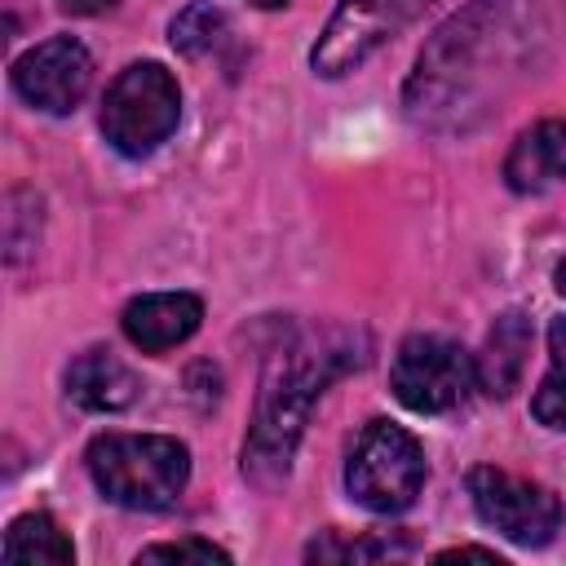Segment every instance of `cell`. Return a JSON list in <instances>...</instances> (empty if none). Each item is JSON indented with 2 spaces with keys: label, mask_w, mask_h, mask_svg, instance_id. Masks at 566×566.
<instances>
[{
  "label": "cell",
  "mask_w": 566,
  "mask_h": 566,
  "mask_svg": "<svg viewBox=\"0 0 566 566\" xmlns=\"http://www.w3.org/2000/svg\"><path fill=\"white\" fill-rule=\"evenodd\" d=\"M256 9H283V4H292V0H252Z\"/></svg>",
  "instance_id": "cell-21"
},
{
  "label": "cell",
  "mask_w": 566,
  "mask_h": 566,
  "mask_svg": "<svg viewBox=\"0 0 566 566\" xmlns=\"http://www.w3.org/2000/svg\"><path fill=\"white\" fill-rule=\"evenodd\" d=\"M531 411L548 429H566V318L548 323V376L539 380Z\"/></svg>",
  "instance_id": "cell-15"
},
{
  "label": "cell",
  "mask_w": 566,
  "mask_h": 566,
  "mask_svg": "<svg viewBox=\"0 0 566 566\" xmlns=\"http://www.w3.org/2000/svg\"><path fill=\"white\" fill-rule=\"evenodd\" d=\"M553 283H557V292H562V296H566V256H562V261H557V270H553Z\"/></svg>",
  "instance_id": "cell-20"
},
{
  "label": "cell",
  "mask_w": 566,
  "mask_h": 566,
  "mask_svg": "<svg viewBox=\"0 0 566 566\" xmlns=\"http://www.w3.org/2000/svg\"><path fill=\"white\" fill-rule=\"evenodd\" d=\"M66 394L84 411H124L137 402L142 380L111 349H88L66 367Z\"/></svg>",
  "instance_id": "cell-13"
},
{
  "label": "cell",
  "mask_w": 566,
  "mask_h": 566,
  "mask_svg": "<svg viewBox=\"0 0 566 566\" xmlns=\"http://www.w3.org/2000/svg\"><path fill=\"white\" fill-rule=\"evenodd\" d=\"M0 557L9 566H22V562L27 566H71L75 562V544L49 513H22L4 531Z\"/></svg>",
  "instance_id": "cell-14"
},
{
  "label": "cell",
  "mask_w": 566,
  "mask_h": 566,
  "mask_svg": "<svg viewBox=\"0 0 566 566\" xmlns=\"http://www.w3.org/2000/svg\"><path fill=\"white\" fill-rule=\"evenodd\" d=\"M137 562H195V566H212V562H230L226 548L208 544V539H172V544H150L137 553Z\"/></svg>",
  "instance_id": "cell-17"
},
{
  "label": "cell",
  "mask_w": 566,
  "mask_h": 566,
  "mask_svg": "<svg viewBox=\"0 0 566 566\" xmlns=\"http://www.w3.org/2000/svg\"><path fill=\"white\" fill-rule=\"evenodd\" d=\"M84 460L93 486L133 513L172 509L190 482V451L168 433H97Z\"/></svg>",
  "instance_id": "cell-3"
},
{
  "label": "cell",
  "mask_w": 566,
  "mask_h": 566,
  "mask_svg": "<svg viewBox=\"0 0 566 566\" xmlns=\"http://www.w3.org/2000/svg\"><path fill=\"white\" fill-rule=\"evenodd\" d=\"M66 13H106L111 4H119V0H57Z\"/></svg>",
  "instance_id": "cell-19"
},
{
  "label": "cell",
  "mask_w": 566,
  "mask_h": 566,
  "mask_svg": "<svg viewBox=\"0 0 566 566\" xmlns=\"http://www.w3.org/2000/svg\"><path fill=\"white\" fill-rule=\"evenodd\" d=\"M424 486V447L411 429L394 420H371L349 460H345V491L367 513H402L416 504Z\"/></svg>",
  "instance_id": "cell-5"
},
{
  "label": "cell",
  "mask_w": 566,
  "mask_h": 566,
  "mask_svg": "<svg viewBox=\"0 0 566 566\" xmlns=\"http://www.w3.org/2000/svg\"><path fill=\"white\" fill-rule=\"evenodd\" d=\"M473 385H478L473 354L447 336H407L389 367L394 398L416 416H438L460 407Z\"/></svg>",
  "instance_id": "cell-7"
},
{
  "label": "cell",
  "mask_w": 566,
  "mask_h": 566,
  "mask_svg": "<svg viewBox=\"0 0 566 566\" xmlns=\"http://www.w3.org/2000/svg\"><path fill=\"white\" fill-rule=\"evenodd\" d=\"M438 562H491V566H500L504 557H500L495 548H473V544H464V548H447V553H438Z\"/></svg>",
  "instance_id": "cell-18"
},
{
  "label": "cell",
  "mask_w": 566,
  "mask_h": 566,
  "mask_svg": "<svg viewBox=\"0 0 566 566\" xmlns=\"http://www.w3.org/2000/svg\"><path fill=\"white\" fill-rule=\"evenodd\" d=\"M544 22L548 0H473L420 53L407 84V115L438 124L442 115L460 119L473 97H500V88L522 75L517 66H526L535 44L548 40Z\"/></svg>",
  "instance_id": "cell-1"
},
{
  "label": "cell",
  "mask_w": 566,
  "mask_h": 566,
  "mask_svg": "<svg viewBox=\"0 0 566 566\" xmlns=\"http://www.w3.org/2000/svg\"><path fill=\"white\" fill-rule=\"evenodd\" d=\"M124 336L146 349V354H164L181 340H190L203 323V301L195 292H146L133 296L119 314Z\"/></svg>",
  "instance_id": "cell-10"
},
{
  "label": "cell",
  "mask_w": 566,
  "mask_h": 566,
  "mask_svg": "<svg viewBox=\"0 0 566 566\" xmlns=\"http://www.w3.org/2000/svg\"><path fill=\"white\" fill-rule=\"evenodd\" d=\"M504 181L517 195H544L566 181V119H539L526 128L509 159H504Z\"/></svg>",
  "instance_id": "cell-11"
},
{
  "label": "cell",
  "mask_w": 566,
  "mask_h": 566,
  "mask_svg": "<svg viewBox=\"0 0 566 566\" xmlns=\"http://www.w3.org/2000/svg\"><path fill=\"white\" fill-rule=\"evenodd\" d=\"M433 0H340L310 49V66L323 80H340L358 71L380 44H389L402 27H411Z\"/></svg>",
  "instance_id": "cell-6"
},
{
  "label": "cell",
  "mask_w": 566,
  "mask_h": 566,
  "mask_svg": "<svg viewBox=\"0 0 566 566\" xmlns=\"http://www.w3.org/2000/svg\"><path fill=\"white\" fill-rule=\"evenodd\" d=\"M531 318L522 314V310H504L495 323H491V332H486V340H482V354L473 358V367H478V385L491 394V398H509L513 389H517V380H522V371H526V354H531Z\"/></svg>",
  "instance_id": "cell-12"
},
{
  "label": "cell",
  "mask_w": 566,
  "mask_h": 566,
  "mask_svg": "<svg viewBox=\"0 0 566 566\" xmlns=\"http://www.w3.org/2000/svg\"><path fill=\"white\" fill-rule=\"evenodd\" d=\"M464 486H469V500H473L478 517L491 531H500L509 544L539 548L562 531V504L539 482H526V478H517L509 469H495V464H473Z\"/></svg>",
  "instance_id": "cell-8"
},
{
  "label": "cell",
  "mask_w": 566,
  "mask_h": 566,
  "mask_svg": "<svg viewBox=\"0 0 566 566\" xmlns=\"http://www.w3.org/2000/svg\"><path fill=\"white\" fill-rule=\"evenodd\" d=\"M349 363H358V354H349V345L305 340L270 367V376L261 385V398H256V424L243 442V473L256 486H274L287 473L292 447L305 429V416H310L314 398Z\"/></svg>",
  "instance_id": "cell-2"
},
{
  "label": "cell",
  "mask_w": 566,
  "mask_h": 566,
  "mask_svg": "<svg viewBox=\"0 0 566 566\" xmlns=\"http://www.w3.org/2000/svg\"><path fill=\"white\" fill-rule=\"evenodd\" d=\"M226 13L212 4V0H195V4H186L177 18H172V27H168V40H172V49L177 53H186V57H203V53H212L221 40H226Z\"/></svg>",
  "instance_id": "cell-16"
},
{
  "label": "cell",
  "mask_w": 566,
  "mask_h": 566,
  "mask_svg": "<svg viewBox=\"0 0 566 566\" xmlns=\"http://www.w3.org/2000/svg\"><path fill=\"white\" fill-rule=\"evenodd\" d=\"M93 80V57L75 35H53L35 49H27L13 62V88L22 102H31L44 115H66L84 102Z\"/></svg>",
  "instance_id": "cell-9"
},
{
  "label": "cell",
  "mask_w": 566,
  "mask_h": 566,
  "mask_svg": "<svg viewBox=\"0 0 566 566\" xmlns=\"http://www.w3.org/2000/svg\"><path fill=\"white\" fill-rule=\"evenodd\" d=\"M177 119H181V88L172 71H164L159 62L124 66L102 97V133L128 159L159 150L172 137Z\"/></svg>",
  "instance_id": "cell-4"
}]
</instances>
